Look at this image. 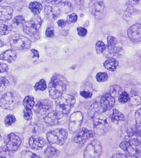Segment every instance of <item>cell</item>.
Returning <instances> with one entry per match:
<instances>
[{
    "mask_svg": "<svg viewBox=\"0 0 141 158\" xmlns=\"http://www.w3.org/2000/svg\"><path fill=\"white\" fill-rule=\"evenodd\" d=\"M118 66H119V62H118L116 58H110L104 62V67L109 71H111V72H114V71L116 70Z\"/></svg>",
    "mask_w": 141,
    "mask_h": 158,
    "instance_id": "22",
    "label": "cell"
},
{
    "mask_svg": "<svg viewBox=\"0 0 141 158\" xmlns=\"http://www.w3.org/2000/svg\"><path fill=\"white\" fill-rule=\"evenodd\" d=\"M83 115L81 112L77 111L71 114L69 118L68 129L71 134H74L77 132L81 128V126L83 122Z\"/></svg>",
    "mask_w": 141,
    "mask_h": 158,
    "instance_id": "12",
    "label": "cell"
},
{
    "mask_svg": "<svg viewBox=\"0 0 141 158\" xmlns=\"http://www.w3.org/2000/svg\"><path fill=\"white\" fill-rule=\"evenodd\" d=\"M119 147L133 157L141 155V141L137 139L123 141L119 144Z\"/></svg>",
    "mask_w": 141,
    "mask_h": 158,
    "instance_id": "6",
    "label": "cell"
},
{
    "mask_svg": "<svg viewBox=\"0 0 141 158\" xmlns=\"http://www.w3.org/2000/svg\"><path fill=\"white\" fill-rule=\"evenodd\" d=\"M24 118L25 120H30L33 118L32 110L30 109L25 108L24 110Z\"/></svg>",
    "mask_w": 141,
    "mask_h": 158,
    "instance_id": "41",
    "label": "cell"
},
{
    "mask_svg": "<svg viewBox=\"0 0 141 158\" xmlns=\"http://www.w3.org/2000/svg\"><path fill=\"white\" fill-rule=\"evenodd\" d=\"M109 158H127V156L124 154H121V153H117L113 155L112 157H110Z\"/></svg>",
    "mask_w": 141,
    "mask_h": 158,
    "instance_id": "48",
    "label": "cell"
},
{
    "mask_svg": "<svg viewBox=\"0 0 141 158\" xmlns=\"http://www.w3.org/2000/svg\"><path fill=\"white\" fill-rule=\"evenodd\" d=\"M9 70V66L4 63L0 62V73H6Z\"/></svg>",
    "mask_w": 141,
    "mask_h": 158,
    "instance_id": "45",
    "label": "cell"
},
{
    "mask_svg": "<svg viewBox=\"0 0 141 158\" xmlns=\"http://www.w3.org/2000/svg\"><path fill=\"white\" fill-rule=\"evenodd\" d=\"M66 23H66V20H63V19H61L59 20H58V22H57L58 26L60 27H64L66 25Z\"/></svg>",
    "mask_w": 141,
    "mask_h": 158,
    "instance_id": "47",
    "label": "cell"
},
{
    "mask_svg": "<svg viewBox=\"0 0 141 158\" xmlns=\"http://www.w3.org/2000/svg\"><path fill=\"white\" fill-rule=\"evenodd\" d=\"M80 94L82 97H83L85 98H90L92 96H93V93L90 92V91H81Z\"/></svg>",
    "mask_w": 141,
    "mask_h": 158,
    "instance_id": "44",
    "label": "cell"
},
{
    "mask_svg": "<svg viewBox=\"0 0 141 158\" xmlns=\"http://www.w3.org/2000/svg\"><path fill=\"white\" fill-rule=\"evenodd\" d=\"M10 83V80L9 77H3L0 78V91H4Z\"/></svg>",
    "mask_w": 141,
    "mask_h": 158,
    "instance_id": "32",
    "label": "cell"
},
{
    "mask_svg": "<svg viewBox=\"0 0 141 158\" xmlns=\"http://www.w3.org/2000/svg\"><path fill=\"white\" fill-rule=\"evenodd\" d=\"M67 88V81L64 77L59 74L52 76L48 85V91L50 96L53 99L59 98L64 95Z\"/></svg>",
    "mask_w": 141,
    "mask_h": 158,
    "instance_id": "1",
    "label": "cell"
},
{
    "mask_svg": "<svg viewBox=\"0 0 141 158\" xmlns=\"http://www.w3.org/2000/svg\"><path fill=\"white\" fill-rule=\"evenodd\" d=\"M2 2V1H1V0H0V2Z\"/></svg>",
    "mask_w": 141,
    "mask_h": 158,
    "instance_id": "52",
    "label": "cell"
},
{
    "mask_svg": "<svg viewBox=\"0 0 141 158\" xmlns=\"http://www.w3.org/2000/svg\"><path fill=\"white\" fill-rule=\"evenodd\" d=\"M68 133L64 129H56L47 134V139L50 144L62 146L67 138Z\"/></svg>",
    "mask_w": 141,
    "mask_h": 158,
    "instance_id": "7",
    "label": "cell"
},
{
    "mask_svg": "<svg viewBox=\"0 0 141 158\" xmlns=\"http://www.w3.org/2000/svg\"><path fill=\"white\" fill-rule=\"evenodd\" d=\"M30 147L33 150H37L42 149L45 145V141L42 138L37 136H33L29 139Z\"/></svg>",
    "mask_w": 141,
    "mask_h": 158,
    "instance_id": "19",
    "label": "cell"
},
{
    "mask_svg": "<svg viewBox=\"0 0 141 158\" xmlns=\"http://www.w3.org/2000/svg\"><path fill=\"white\" fill-rule=\"evenodd\" d=\"M1 139H2V136H1V135H0V141H1Z\"/></svg>",
    "mask_w": 141,
    "mask_h": 158,
    "instance_id": "51",
    "label": "cell"
},
{
    "mask_svg": "<svg viewBox=\"0 0 141 158\" xmlns=\"http://www.w3.org/2000/svg\"><path fill=\"white\" fill-rule=\"evenodd\" d=\"M116 44H117V40L116 38L111 36V35H109L107 37V49H108L109 53H115L117 51L116 49Z\"/></svg>",
    "mask_w": 141,
    "mask_h": 158,
    "instance_id": "24",
    "label": "cell"
},
{
    "mask_svg": "<svg viewBox=\"0 0 141 158\" xmlns=\"http://www.w3.org/2000/svg\"><path fill=\"white\" fill-rule=\"evenodd\" d=\"M129 100V96L127 92L126 91H122L119 96V101L121 103H127Z\"/></svg>",
    "mask_w": 141,
    "mask_h": 158,
    "instance_id": "38",
    "label": "cell"
},
{
    "mask_svg": "<svg viewBox=\"0 0 141 158\" xmlns=\"http://www.w3.org/2000/svg\"><path fill=\"white\" fill-rule=\"evenodd\" d=\"M89 9L97 19H102L105 16V4L103 1H91L89 3Z\"/></svg>",
    "mask_w": 141,
    "mask_h": 158,
    "instance_id": "11",
    "label": "cell"
},
{
    "mask_svg": "<svg viewBox=\"0 0 141 158\" xmlns=\"http://www.w3.org/2000/svg\"><path fill=\"white\" fill-rule=\"evenodd\" d=\"M3 46H4V43L2 42V41L1 40H0V48L3 47Z\"/></svg>",
    "mask_w": 141,
    "mask_h": 158,
    "instance_id": "50",
    "label": "cell"
},
{
    "mask_svg": "<svg viewBox=\"0 0 141 158\" xmlns=\"http://www.w3.org/2000/svg\"><path fill=\"white\" fill-rule=\"evenodd\" d=\"M11 32V27L8 25L0 24V37L8 35Z\"/></svg>",
    "mask_w": 141,
    "mask_h": 158,
    "instance_id": "33",
    "label": "cell"
},
{
    "mask_svg": "<svg viewBox=\"0 0 141 158\" xmlns=\"http://www.w3.org/2000/svg\"><path fill=\"white\" fill-rule=\"evenodd\" d=\"M136 127L138 129L141 130V108L138 109L135 114Z\"/></svg>",
    "mask_w": 141,
    "mask_h": 158,
    "instance_id": "39",
    "label": "cell"
},
{
    "mask_svg": "<svg viewBox=\"0 0 141 158\" xmlns=\"http://www.w3.org/2000/svg\"><path fill=\"white\" fill-rule=\"evenodd\" d=\"M35 91H45L46 89H47V83H46V81L45 80H40L38 82H37L35 85Z\"/></svg>",
    "mask_w": 141,
    "mask_h": 158,
    "instance_id": "29",
    "label": "cell"
},
{
    "mask_svg": "<svg viewBox=\"0 0 141 158\" xmlns=\"http://www.w3.org/2000/svg\"><path fill=\"white\" fill-rule=\"evenodd\" d=\"M24 22H25V20L24 19V17L21 16H16L14 18V20H13V23L17 25H19L20 24H23Z\"/></svg>",
    "mask_w": 141,
    "mask_h": 158,
    "instance_id": "42",
    "label": "cell"
},
{
    "mask_svg": "<svg viewBox=\"0 0 141 158\" xmlns=\"http://www.w3.org/2000/svg\"><path fill=\"white\" fill-rule=\"evenodd\" d=\"M121 92H122L121 88L118 85H114V86H112L111 88H110V93L109 94H111V95L114 98L115 96L119 97V96L120 95V94H121Z\"/></svg>",
    "mask_w": 141,
    "mask_h": 158,
    "instance_id": "30",
    "label": "cell"
},
{
    "mask_svg": "<svg viewBox=\"0 0 141 158\" xmlns=\"http://www.w3.org/2000/svg\"><path fill=\"white\" fill-rule=\"evenodd\" d=\"M129 105L131 106H138L141 103V97L139 96H133L129 98Z\"/></svg>",
    "mask_w": 141,
    "mask_h": 158,
    "instance_id": "31",
    "label": "cell"
},
{
    "mask_svg": "<svg viewBox=\"0 0 141 158\" xmlns=\"http://www.w3.org/2000/svg\"><path fill=\"white\" fill-rule=\"evenodd\" d=\"M21 139L16 134L11 133L7 135L5 138V146L11 152L16 151L21 146Z\"/></svg>",
    "mask_w": 141,
    "mask_h": 158,
    "instance_id": "14",
    "label": "cell"
},
{
    "mask_svg": "<svg viewBox=\"0 0 141 158\" xmlns=\"http://www.w3.org/2000/svg\"><path fill=\"white\" fill-rule=\"evenodd\" d=\"M29 9L35 16H37L42 10V5L37 2H33L29 4Z\"/></svg>",
    "mask_w": 141,
    "mask_h": 158,
    "instance_id": "25",
    "label": "cell"
},
{
    "mask_svg": "<svg viewBox=\"0 0 141 158\" xmlns=\"http://www.w3.org/2000/svg\"><path fill=\"white\" fill-rule=\"evenodd\" d=\"M77 32H78V35L80 37H85L88 33V30H87L85 27H78L77 28Z\"/></svg>",
    "mask_w": 141,
    "mask_h": 158,
    "instance_id": "43",
    "label": "cell"
},
{
    "mask_svg": "<svg viewBox=\"0 0 141 158\" xmlns=\"http://www.w3.org/2000/svg\"><path fill=\"white\" fill-rule=\"evenodd\" d=\"M20 101V97L14 91H9L4 94L0 99V107L4 110H11L16 108Z\"/></svg>",
    "mask_w": 141,
    "mask_h": 158,
    "instance_id": "4",
    "label": "cell"
},
{
    "mask_svg": "<svg viewBox=\"0 0 141 158\" xmlns=\"http://www.w3.org/2000/svg\"><path fill=\"white\" fill-rule=\"evenodd\" d=\"M16 119L14 115H13V114H8L4 119V124L7 127H9L12 125L14 122H16Z\"/></svg>",
    "mask_w": 141,
    "mask_h": 158,
    "instance_id": "35",
    "label": "cell"
},
{
    "mask_svg": "<svg viewBox=\"0 0 141 158\" xmlns=\"http://www.w3.org/2000/svg\"><path fill=\"white\" fill-rule=\"evenodd\" d=\"M115 104V98L110 94L109 93L105 94L101 98L99 106L102 109V113L107 112L111 110L114 107Z\"/></svg>",
    "mask_w": 141,
    "mask_h": 158,
    "instance_id": "17",
    "label": "cell"
},
{
    "mask_svg": "<svg viewBox=\"0 0 141 158\" xmlns=\"http://www.w3.org/2000/svg\"><path fill=\"white\" fill-rule=\"evenodd\" d=\"M52 108V102L50 99L40 100L34 106L35 112L40 117L47 115Z\"/></svg>",
    "mask_w": 141,
    "mask_h": 158,
    "instance_id": "13",
    "label": "cell"
},
{
    "mask_svg": "<svg viewBox=\"0 0 141 158\" xmlns=\"http://www.w3.org/2000/svg\"><path fill=\"white\" fill-rule=\"evenodd\" d=\"M95 49L97 54H100V53H103L104 50L106 49V45L102 41H98V42H97L95 44Z\"/></svg>",
    "mask_w": 141,
    "mask_h": 158,
    "instance_id": "34",
    "label": "cell"
},
{
    "mask_svg": "<svg viewBox=\"0 0 141 158\" xmlns=\"http://www.w3.org/2000/svg\"><path fill=\"white\" fill-rule=\"evenodd\" d=\"M59 154V150L52 146H49L45 150V155L47 158H54Z\"/></svg>",
    "mask_w": 141,
    "mask_h": 158,
    "instance_id": "26",
    "label": "cell"
},
{
    "mask_svg": "<svg viewBox=\"0 0 141 158\" xmlns=\"http://www.w3.org/2000/svg\"><path fill=\"white\" fill-rule=\"evenodd\" d=\"M0 158H13L12 152L6 146H2L0 148Z\"/></svg>",
    "mask_w": 141,
    "mask_h": 158,
    "instance_id": "28",
    "label": "cell"
},
{
    "mask_svg": "<svg viewBox=\"0 0 141 158\" xmlns=\"http://www.w3.org/2000/svg\"><path fill=\"white\" fill-rule=\"evenodd\" d=\"M20 158H40L38 155H35L33 152L25 150L20 155Z\"/></svg>",
    "mask_w": 141,
    "mask_h": 158,
    "instance_id": "37",
    "label": "cell"
},
{
    "mask_svg": "<svg viewBox=\"0 0 141 158\" xmlns=\"http://www.w3.org/2000/svg\"><path fill=\"white\" fill-rule=\"evenodd\" d=\"M110 118H111L112 121L115 123H118V122L124 121L125 119V116L124 114L121 113V112L118 110H113L112 113L110 115Z\"/></svg>",
    "mask_w": 141,
    "mask_h": 158,
    "instance_id": "23",
    "label": "cell"
},
{
    "mask_svg": "<svg viewBox=\"0 0 141 158\" xmlns=\"http://www.w3.org/2000/svg\"><path fill=\"white\" fill-rule=\"evenodd\" d=\"M14 10L11 6H0V22L9 20L12 18Z\"/></svg>",
    "mask_w": 141,
    "mask_h": 158,
    "instance_id": "20",
    "label": "cell"
},
{
    "mask_svg": "<svg viewBox=\"0 0 141 158\" xmlns=\"http://www.w3.org/2000/svg\"><path fill=\"white\" fill-rule=\"evenodd\" d=\"M95 136V132L92 130H89L86 128H82L78 132L76 136L74 137L73 141L76 143L83 146V145L90 139L93 138Z\"/></svg>",
    "mask_w": 141,
    "mask_h": 158,
    "instance_id": "15",
    "label": "cell"
},
{
    "mask_svg": "<svg viewBox=\"0 0 141 158\" xmlns=\"http://www.w3.org/2000/svg\"><path fill=\"white\" fill-rule=\"evenodd\" d=\"M45 35L47 37H52L55 35V32H54V30L51 27H47V30H46Z\"/></svg>",
    "mask_w": 141,
    "mask_h": 158,
    "instance_id": "46",
    "label": "cell"
},
{
    "mask_svg": "<svg viewBox=\"0 0 141 158\" xmlns=\"http://www.w3.org/2000/svg\"><path fill=\"white\" fill-rule=\"evenodd\" d=\"M93 122L94 127V132L95 134H97L102 136L107 133V131L109 129V123L107 122V119L102 116L101 114H98L95 115L92 118Z\"/></svg>",
    "mask_w": 141,
    "mask_h": 158,
    "instance_id": "9",
    "label": "cell"
},
{
    "mask_svg": "<svg viewBox=\"0 0 141 158\" xmlns=\"http://www.w3.org/2000/svg\"><path fill=\"white\" fill-rule=\"evenodd\" d=\"M61 9L59 7L58 9H54L53 7L50 6H45L44 8V14L46 19L52 21L56 20L59 16L61 12Z\"/></svg>",
    "mask_w": 141,
    "mask_h": 158,
    "instance_id": "18",
    "label": "cell"
},
{
    "mask_svg": "<svg viewBox=\"0 0 141 158\" xmlns=\"http://www.w3.org/2000/svg\"><path fill=\"white\" fill-rule=\"evenodd\" d=\"M9 43L13 50L27 51L31 47V41L28 37L20 34L13 35L10 37Z\"/></svg>",
    "mask_w": 141,
    "mask_h": 158,
    "instance_id": "5",
    "label": "cell"
},
{
    "mask_svg": "<svg viewBox=\"0 0 141 158\" xmlns=\"http://www.w3.org/2000/svg\"><path fill=\"white\" fill-rule=\"evenodd\" d=\"M31 52L33 54V58H39V56H40L39 52H38L36 49H31Z\"/></svg>",
    "mask_w": 141,
    "mask_h": 158,
    "instance_id": "49",
    "label": "cell"
},
{
    "mask_svg": "<svg viewBox=\"0 0 141 158\" xmlns=\"http://www.w3.org/2000/svg\"><path fill=\"white\" fill-rule=\"evenodd\" d=\"M42 23V20L41 17L37 16H34L31 20L25 21L23 23V28L24 31L29 35L30 37L34 39H37L39 37V29Z\"/></svg>",
    "mask_w": 141,
    "mask_h": 158,
    "instance_id": "2",
    "label": "cell"
},
{
    "mask_svg": "<svg viewBox=\"0 0 141 158\" xmlns=\"http://www.w3.org/2000/svg\"><path fill=\"white\" fill-rule=\"evenodd\" d=\"M128 37L131 42L139 43L141 42V24L135 23L128 30Z\"/></svg>",
    "mask_w": 141,
    "mask_h": 158,
    "instance_id": "16",
    "label": "cell"
},
{
    "mask_svg": "<svg viewBox=\"0 0 141 158\" xmlns=\"http://www.w3.org/2000/svg\"><path fill=\"white\" fill-rule=\"evenodd\" d=\"M77 20H78V16L76 14H71L66 19V23H68V24L75 23Z\"/></svg>",
    "mask_w": 141,
    "mask_h": 158,
    "instance_id": "40",
    "label": "cell"
},
{
    "mask_svg": "<svg viewBox=\"0 0 141 158\" xmlns=\"http://www.w3.org/2000/svg\"><path fill=\"white\" fill-rule=\"evenodd\" d=\"M108 78L109 77L107 73L100 72L98 73L96 75V80L97 81H99V82H104V81H107Z\"/></svg>",
    "mask_w": 141,
    "mask_h": 158,
    "instance_id": "36",
    "label": "cell"
},
{
    "mask_svg": "<svg viewBox=\"0 0 141 158\" xmlns=\"http://www.w3.org/2000/svg\"><path fill=\"white\" fill-rule=\"evenodd\" d=\"M102 152L101 143L93 140L87 146L84 150L83 158H99Z\"/></svg>",
    "mask_w": 141,
    "mask_h": 158,
    "instance_id": "8",
    "label": "cell"
},
{
    "mask_svg": "<svg viewBox=\"0 0 141 158\" xmlns=\"http://www.w3.org/2000/svg\"><path fill=\"white\" fill-rule=\"evenodd\" d=\"M23 104H24L25 108L31 110L32 108H34V106H35L34 98H33V96H26V97L24 99Z\"/></svg>",
    "mask_w": 141,
    "mask_h": 158,
    "instance_id": "27",
    "label": "cell"
},
{
    "mask_svg": "<svg viewBox=\"0 0 141 158\" xmlns=\"http://www.w3.org/2000/svg\"><path fill=\"white\" fill-rule=\"evenodd\" d=\"M66 121H67V115L61 114L56 111L50 113L45 118V122L47 126L50 127L63 124Z\"/></svg>",
    "mask_w": 141,
    "mask_h": 158,
    "instance_id": "10",
    "label": "cell"
},
{
    "mask_svg": "<svg viewBox=\"0 0 141 158\" xmlns=\"http://www.w3.org/2000/svg\"><path fill=\"white\" fill-rule=\"evenodd\" d=\"M16 52L13 49H9L0 54V60H6L11 63L16 58Z\"/></svg>",
    "mask_w": 141,
    "mask_h": 158,
    "instance_id": "21",
    "label": "cell"
},
{
    "mask_svg": "<svg viewBox=\"0 0 141 158\" xmlns=\"http://www.w3.org/2000/svg\"><path fill=\"white\" fill-rule=\"evenodd\" d=\"M76 99L72 95H63L56 100V110L63 114H67L70 113L71 109L75 105Z\"/></svg>",
    "mask_w": 141,
    "mask_h": 158,
    "instance_id": "3",
    "label": "cell"
}]
</instances>
